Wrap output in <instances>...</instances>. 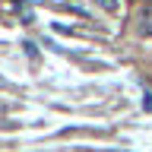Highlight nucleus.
Wrapping results in <instances>:
<instances>
[{"instance_id":"1","label":"nucleus","mask_w":152,"mask_h":152,"mask_svg":"<svg viewBox=\"0 0 152 152\" xmlns=\"http://www.w3.org/2000/svg\"><path fill=\"white\" fill-rule=\"evenodd\" d=\"M136 22H140V35L152 38V0L140 7V19H136Z\"/></svg>"},{"instance_id":"2","label":"nucleus","mask_w":152,"mask_h":152,"mask_svg":"<svg viewBox=\"0 0 152 152\" xmlns=\"http://www.w3.org/2000/svg\"><path fill=\"white\" fill-rule=\"evenodd\" d=\"M102 10H108V13H117V0H95Z\"/></svg>"},{"instance_id":"3","label":"nucleus","mask_w":152,"mask_h":152,"mask_svg":"<svg viewBox=\"0 0 152 152\" xmlns=\"http://www.w3.org/2000/svg\"><path fill=\"white\" fill-rule=\"evenodd\" d=\"M142 108H149V111H152V95H146V98H142Z\"/></svg>"}]
</instances>
